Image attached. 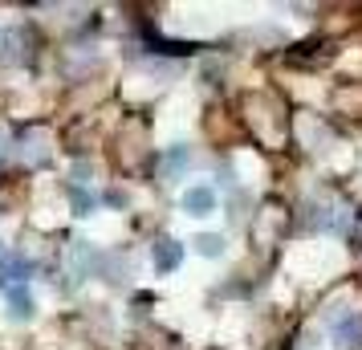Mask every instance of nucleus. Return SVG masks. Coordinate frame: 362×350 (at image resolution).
Here are the masks:
<instances>
[{"mask_svg": "<svg viewBox=\"0 0 362 350\" xmlns=\"http://www.w3.org/2000/svg\"><path fill=\"white\" fill-rule=\"evenodd\" d=\"M358 305L350 298H338V301H329L326 310H322V326H326V334L334 338V346H350L354 338H358Z\"/></svg>", "mask_w": 362, "mask_h": 350, "instance_id": "nucleus-1", "label": "nucleus"}, {"mask_svg": "<svg viewBox=\"0 0 362 350\" xmlns=\"http://www.w3.org/2000/svg\"><path fill=\"white\" fill-rule=\"evenodd\" d=\"M69 261H74V273H78V277H90V273H98L102 269V252L94 249L90 240H74Z\"/></svg>", "mask_w": 362, "mask_h": 350, "instance_id": "nucleus-6", "label": "nucleus"}, {"mask_svg": "<svg viewBox=\"0 0 362 350\" xmlns=\"http://www.w3.org/2000/svg\"><path fill=\"white\" fill-rule=\"evenodd\" d=\"M187 167H192V147H183V143L167 147V151H163V159H159V171H163L167 184L183 180V175H187Z\"/></svg>", "mask_w": 362, "mask_h": 350, "instance_id": "nucleus-5", "label": "nucleus"}, {"mask_svg": "<svg viewBox=\"0 0 362 350\" xmlns=\"http://www.w3.org/2000/svg\"><path fill=\"white\" fill-rule=\"evenodd\" d=\"M196 252L199 257H208V261H220L224 252H228V236H220V233H196Z\"/></svg>", "mask_w": 362, "mask_h": 350, "instance_id": "nucleus-8", "label": "nucleus"}, {"mask_svg": "<svg viewBox=\"0 0 362 350\" xmlns=\"http://www.w3.org/2000/svg\"><path fill=\"white\" fill-rule=\"evenodd\" d=\"M21 159H25V163H45V159H49L45 134H29V143H21Z\"/></svg>", "mask_w": 362, "mask_h": 350, "instance_id": "nucleus-10", "label": "nucleus"}, {"mask_svg": "<svg viewBox=\"0 0 362 350\" xmlns=\"http://www.w3.org/2000/svg\"><path fill=\"white\" fill-rule=\"evenodd\" d=\"M4 314H8V322H17V326H25V322H33L37 317V298L29 285H8L4 289Z\"/></svg>", "mask_w": 362, "mask_h": 350, "instance_id": "nucleus-3", "label": "nucleus"}, {"mask_svg": "<svg viewBox=\"0 0 362 350\" xmlns=\"http://www.w3.org/2000/svg\"><path fill=\"white\" fill-rule=\"evenodd\" d=\"M216 204H220V200H216V187L212 184H192V187H183V196H180L183 216H196V220L212 216Z\"/></svg>", "mask_w": 362, "mask_h": 350, "instance_id": "nucleus-2", "label": "nucleus"}, {"mask_svg": "<svg viewBox=\"0 0 362 350\" xmlns=\"http://www.w3.org/2000/svg\"><path fill=\"white\" fill-rule=\"evenodd\" d=\"M151 265H155V273H175L183 265V245L175 236H159L151 245Z\"/></svg>", "mask_w": 362, "mask_h": 350, "instance_id": "nucleus-4", "label": "nucleus"}, {"mask_svg": "<svg viewBox=\"0 0 362 350\" xmlns=\"http://www.w3.org/2000/svg\"><path fill=\"white\" fill-rule=\"evenodd\" d=\"M0 62H4V66L25 62V33H21L17 25H4V29H0Z\"/></svg>", "mask_w": 362, "mask_h": 350, "instance_id": "nucleus-7", "label": "nucleus"}, {"mask_svg": "<svg viewBox=\"0 0 362 350\" xmlns=\"http://www.w3.org/2000/svg\"><path fill=\"white\" fill-rule=\"evenodd\" d=\"M4 143H8V139H4V131H0V155H4Z\"/></svg>", "mask_w": 362, "mask_h": 350, "instance_id": "nucleus-11", "label": "nucleus"}, {"mask_svg": "<svg viewBox=\"0 0 362 350\" xmlns=\"http://www.w3.org/2000/svg\"><path fill=\"white\" fill-rule=\"evenodd\" d=\"M69 208H74V216H94L98 212V196L90 192V187H82V184H74L69 187Z\"/></svg>", "mask_w": 362, "mask_h": 350, "instance_id": "nucleus-9", "label": "nucleus"}]
</instances>
